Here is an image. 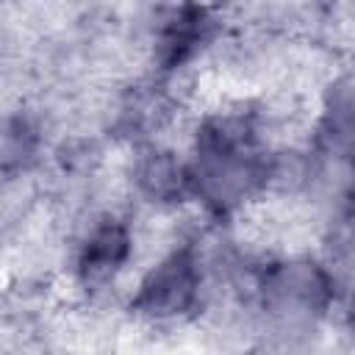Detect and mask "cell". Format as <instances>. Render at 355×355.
<instances>
[{"label": "cell", "instance_id": "cell-1", "mask_svg": "<svg viewBox=\"0 0 355 355\" xmlns=\"http://www.w3.org/2000/svg\"><path fill=\"white\" fill-rule=\"evenodd\" d=\"M266 178V164L255 155L250 133L236 119H216L200 133L191 189L214 208H233Z\"/></svg>", "mask_w": 355, "mask_h": 355}, {"label": "cell", "instance_id": "cell-2", "mask_svg": "<svg viewBox=\"0 0 355 355\" xmlns=\"http://www.w3.org/2000/svg\"><path fill=\"white\" fill-rule=\"evenodd\" d=\"M330 300V277L313 261L277 263L263 277V305L283 324H300L316 316Z\"/></svg>", "mask_w": 355, "mask_h": 355}, {"label": "cell", "instance_id": "cell-3", "mask_svg": "<svg viewBox=\"0 0 355 355\" xmlns=\"http://www.w3.org/2000/svg\"><path fill=\"white\" fill-rule=\"evenodd\" d=\"M200 297V269L189 250L164 258L139 286L133 308L150 319H172L186 313Z\"/></svg>", "mask_w": 355, "mask_h": 355}, {"label": "cell", "instance_id": "cell-4", "mask_svg": "<svg viewBox=\"0 0 355 355\" xmlns=\"http://www.w3.org/2000/svg\"><path fill=\"white\" fill-rule=\"evenodd\" d=\"M128 255H130L128 227L116 219H105L86 239V244L80 250V258H78V272H80L86 286H100L122 269Z\"/></svg>", "mask_w": 355, "mask_h": 355}, {"label": "cell", "instance_id": "cell-5", "mask_svg": "<svg viewBox=\"0 0 355 355\" xmlns=\"http://www.w3.org/2000/svg\"><path fill=\"white\" fill-rule=\"evenodd\" d=\"M136 183L153 202H180L191 189V169L172 153H147L136 166Z\"/></svg>", "mask_w": 355, "mask_h": 355}, {"label": "cell", "instance_id": "cell-6", "mask_svg": "<svg viewBox=\"0 0 355 355\" xmlns=\"http://www.w3.org/2000/svg\"><path fill=\"white\" fill-rule=\"evenodd\" d=\"M322 141L338 158H355V80L338 83L324 105Z\"/></svg>", "mask_w": 355, "mask_h": 355}, {"label": "cell", "instance_id": "cell-7", "mask_svg": "<svg viewBox=\"0 0 355 355\" xmlns=\"http://www.w3.org/2000/svg\"><path fill=\"white\" fill-rule=\"evenodd\" d=\"M205 14L197 8H183L175 11V17L166 22L164 33H161V58L166 67L180 64L183 58H189L197 44L205 36Z\"/></svg>", "mask_w": 355, "mask_h": 355}, {"label": "cell", "instance_id": "cell-8", "mask_svg": "<svg viewBox=\"0 0 355 355\" xmlns=\"http://www.w3.org/2000/svg\"><path fill=\"white\" fill-rule=\"evenodd\" d=\"M33 153H36V130L31 128V122L22 116L8 119L6 133H3V166H6V172H11L14 166H22Z\"/></svg>", "mask_w": 355, "mask_h": 355}, {"label": "cell", "instance_id": "cell-9", "mask_svg": "<svg viewBox=\"0 0 355 355\" xmlns=\"http://www.w3.org/2000/svg\"><path fill=\"white\" fill-rule=\"evenodd\" d=\"M330 252L341 263H355V202L338 216L330 239Z\"/></svg>", "mask_w": 355, "mask_h": 355}, {"label": "cell", "instance_id": "cell-10", "mask_svg": "<svg viewBox=\"0 0 355 355\" xmlns=\"http://www.w3.org/2000/svg\"><path fill=\"white\" fill-rule=\"evenodd\" d=\"M347 327H349V333L355 336V294H352V300H349V305H347Z\"/></svg>", "mask_w": 355, "mask_h": 355}]
</instances>
